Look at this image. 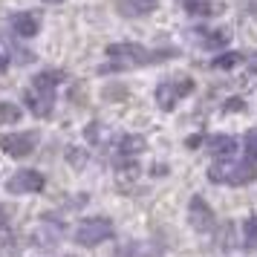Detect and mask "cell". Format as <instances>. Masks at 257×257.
Returning a JSON list of instances; mask_svg holds the SVG:
<instances>
[{"instance_id":"cell-21","label":"cell","mask_w":257,"mask_h":257,"mask_svg":"<svg viewBox=\"0 0 257 257\" xmlns=\"http://www.w3.org/2000/svg\"><path fill=\"white\" fill-rule=\"evenodd\" d=\"M6 64H9V61H6V58H3V55H0V72L6 70Z\"/></svg>"},{"instance_id":"cell-19","label":"cell","mask_w":257,"mask_h":257,"mask_svg":"<svg viewBox=\"0 0 257 257\" xmlns=\"http://www.w3.org/2000/svg\"><path fill=\"white\" fill-rule=\"evenodd\" d=\"M67 159H75L72 165H75V168H81V165H84V153L81 151H67Z\"/></svg>"},{"instance_id":"cell-2","label":"cell","mask_w":257,"mask_h":257,"mask_svg":"<svg viewBox=\"0 0 257 257\" xmlns=\"http://www.w3.org/2000/svg\"><path fill=\"white\" fill-rule=\"evenodd\" d=\"M58 81H64V72H58V70H49V72L35 75L32 87L26 90V107H29L35 116L47 118L49 113L55 110V84Z\"/></svg>"},{"instance_id":"cell-4","label":"cell","mask_w":257,"mask_h":257,"mask_svg":"<svg viewBox=\"0 0 257 257\" xmlns=\"http://www.w3.org/2000/svg\"><path fill=\"white\" fill-rule=\"evenodd\" d=\"M113 234H116L113 231V222L107 220V217H87V220H81L78 225H75L72 237H75L78 245L93 248V245H101L104 240H110Z\"/></svg>"},{"instance_id":"cell-3","label":"cell","mask_w":257,"mask_h":257,"mask_svg":"<svg viewBox=\"0 0 257 257\" xmlns=\"http://www.w3.org/2000/svg\"><path fill=\"white\" fill-rule=\"evenodd\" d=\"M208 179L220 185H248L257 179V165L254 162H214L208 168Z\"/></svg>"},{"instance_id":"cell-7","label":"cell","mask_w":257,"mask_h":257,"mask_svg":"<svg viewBox=\"0 0 257 257\" xmlns=\"http://www.w3.org/2000/svg\"><path fill=\"white\" fill-rule=\"evenodd\" d=\"M188 222H191V228L199 234H211L214 231V211L211 205L205 202L202 197H194L191 199V205H188Z\"/></svg>"},{"instance_id":"cell-16","label":"cell","mask_w":257,"mask_h":257,"mask_svg":"<svg viewBox=\"0 0 257 257\" xmlns=\"http://www.w3.org/2000/svg\"><path fill=\"white\" fill-rule=\"evenodd\" d=\"M240 61H243V55H240V52H225V55H220V58L211 61V67H214V70H234Z\"/></svg>"},{"instance_id":"cell-6","label":"cell","mask_w":257,"mask_h":257,"mask_svg":"<svg viewBox=\"0 0 257 257\" xmlns=\"http://www.w3.org/2000/svg\"><path fill=\"white\" fill-rule=\"evenodd\" d=\"M194 90V78H182V81H165L159 84V90H156V101L162 110H174L176 101H182L188 98Z\"/></svg>"},{"instance_id":"cell-8","label":"cell","mask_w":257,"mask_h":257,"mask_svg":"<svg viewBox=\"0 0 257 257\" xmlns=\"http://www.w3.org/2000/svg\"><path fill=\"white\" fill-rule=\"evenodd\" d=\"M44 185H47V179L38 171H18L15 176H9L6 191L9 194H38V191H44Z\"/></svg>"},{"instance_id":"cell-9","label":"cell","mask_w":257,"mask_h":257,"mask_svg":"<svg viewBox=\"0 0 257 257\" xmlns=\"http://www.w3.org/2000/svg\"><path fill=\"white\" fill-rule=\"evenodd\" d=\"M205 148H208V153L217 156V159H231L234 151H237V139L225 136V133H214V136L205 139Z\"/></svg>"},{"instance_id":"cell-12","label":"cell","mask_w":257,"mask_h":257,"mask_svg":"<svg viewBox=\"0 0 257 257\" xmlns=\"http://www.w3.org/2000/svg\"><path fill=\"white\" fill-rule=\"evenodd\" d=\"M194 35L199 38V44L205 49H220V47H228L231 44V35L225 29H197Z\"/></svg>"},{"instance_id":"cell-11","label":"cell","mask_w":257,"mask_h":257,"mask_svg":"<svg viewBox=\"0 0 257 257\" xmlns=\"http://www.w3.org/2000/svg\"><path fill=\"white\" fill-rule=\"evenodd\" d=\"M156 6H159V0H118V15L142 18V15H151Z\"/></svg>"},{"instance_id":"cell-15","label":"cell","mask_w":257,"mask_h":257,"mask_svg":"<svg viewBox=\"0 0 257 257\" xmlns=\"http://www.w3.org/2000/svg\"><path fill=\"white\" fill-rule=\"evenodd\" d=\"M21 116H24V110L18 104H0V124H15V121H21Z\"/></svg>"},{"instance_id":"cell-18","label":"cell","mask_w":257,"mask_h":257,"mask_svg":"<svg viewBox=\"0 0 257 257\" xmlns=\"http://www.w3.org/2000/svg\"><path fill=\"white\" fill-rule=\"evenodd\" d=\"M245 156H248V162H257V130H248V136H245Z\"/></svg>"},{"instance_id":"cell-5","label":"cell","mask_w":257,"mask_h":257,"mask_svg":"<svg viewBox=\"0 0 257 257\" xmlns=\"http://www.w3.org/2000/svg\"><path fill=\"white\" fill-rule=\"evenodd\" d=\"M38 145V133L35 130H26V133H9V136H0V151L12 159H24L35 151Z\"/></svg>"},{"instance_id":"cell-1","label":"cell","mask_w":257,"mask_h":257,"mask_svg":"<svg viewBox=\"0 0 257 257\" xmlns=\"http://www.w3.org/2000/svg\"><path fill=\"white\" fill-rule=\"evenodd\" d=\"M107 55L116 61V70H133V67H148V64L174 58L176 49H148L139 47V44H113V47H107Z\"/></svg>"},{"instance_id":"cell-14","label":"cell","mask_w":257,"mask_h":257,"mask_svg":"<svg viewBox=\"0 0 257 257\" xmlns=\"http://www.w3.org/2000/svg\"><path fill=\"white\" fill-rule=\"evenodd\" d=\"M185 12L197 15V18H208V15H220L222 6L220 3H211V0H185Z\"/></svg>"},{"instance_id":"cell-10","label":"cell","mask_w":257,"mask_h":257,"mask_svg":"<svg viewBox=\"0 0 257 257\" xmlns=\"http://www.w3.org/2000/svg\"><path fill=\"white\" fill-rule=\"evenodd\" d=\"M9 24H12L15 35H21V38H35L38 29H41L38 15H32V12H15L12 18H9Z\"/></svg>"},{"instance_id":"cell-24","label":"cell","mask_w":257,"mask_h":257,"mask_svg":"<svg viewBox=\"0 0 257 257\" xmlns=\"http://www.w3.org/2000/svg\"><path fill=\"white\" fill-rule=\"evenodd\" d=\"M0 208H3V205H0Z\"/></svg>"},{"instance_id":"cell-13","label":"cell","mask_w":257,"mask_h":257,"mask_svg":"<svg viewBox=\"0 0 257 257\" xmlns=\"http://www.w3.org/2000/svg\"><path fill=\"white\" fill-rule=\"evenodd\" d=\"M142 151H145V139L136 136V133H127V136L118 139V156H121V159H133V156H139Z\"/></svg>"},{"instance_id":"cell-20","label":"cell","mask_w":257,"mask_h":257,"mask_svg":"<svg viewBox=\"0 0 257 257\" xmlns=\"http://www.w3.org/2000/svg\"><path fill=\"white\" fill-rule=\"evenodd\" d=\"M231 110H243V101H240V98H234V101H225V113H231Z\"/></svg>"},{"instance_id":"cell-17","label":"cell","mask_w":257,"mask_h":257,"mask_svg":"<svg viewBox=\"0 0 257 257\" xmlns=\"http://www.w3.org/2000/svg\"><path fill=\"white\" fill-rule=\"evenodd\" d=\"M243 240L248 248H257V217H248L243 222Z\"/></svg>"},{"instance_id":"cell-23","label":"cell","mask_w":257,"mask_h":257,"mask_svg":"<svg viewBox=\"0 0 257 257\" xmlns=\"http://www.w3.org/2000/svg\"><path fill=\"white\" fill-rule=\"evenodd\" d=\"M44 3H64V0H44Z\"/></svg>"},{"instance_id":"cell-22","label":"cell","mask_w":257,"mask_h":257,"mask_svg":"<svg viewBox=\"0 0 257 257\" xmlns=\"http://www.w3.org/2000/svg\"><path fill=\"white\" fill-rule=\"evenodd\" d=\"M251 72H257V58H251Z\"/></svg>"}]
</instances>
